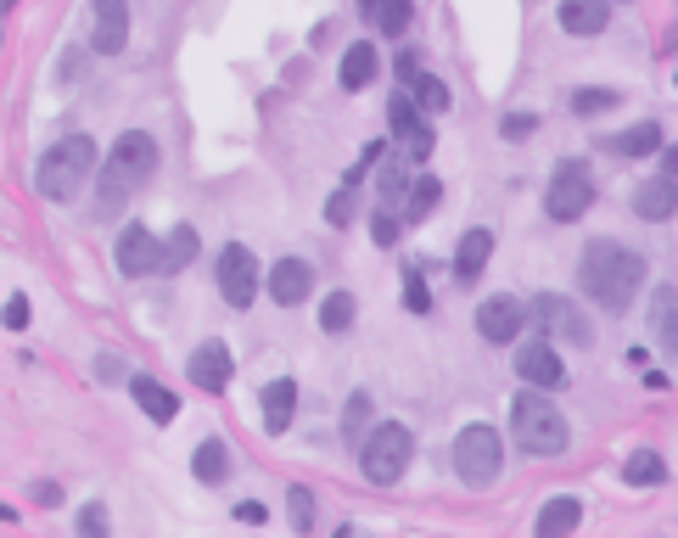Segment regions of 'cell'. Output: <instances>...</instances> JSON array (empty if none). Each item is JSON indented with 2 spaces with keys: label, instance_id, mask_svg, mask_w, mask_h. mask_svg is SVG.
Segmentation results:
<instances>
[{
  "label": "cell",
  "instance_id": "cell-1",
  "mask_svg": "<svg viewBox=\"0 0 678 538\" xmlns=\"http://www.w3.org/2000/svg\"><path fill=\"white\" fill-rule=\"evenodd\" d=\"M157 157H163V152H157V141L146 135V129H124V135L113 141V152L96 163L90 219H101V225H107V219H118V213H124V202L157 174Z\"/></svg>",
  "mask_w": 678,
  "mask_h": 538
},
{
  "label": "cell",
  "instance_id": "cell-2",
  "mask_svg": "<svg viewBox=\"0 0 678 538\" xmlns=\"http://www.w3.org/2000/svg\"><path fill=\"white\" fill-rule=\"evenodd\" d=\"M578 286L583 298H594L606 314H622L645 286V258L634 247H622V241H589L578 264Z\"/></svg>",
  "mask_w": 678,
  "mask_h": 538
},
{
  "label": "cell",
  "instance_id": "cell-3",
  "mask_svg": "<svg viewBox=\"0 0 678 538\" xmlns=\"http://www.w3.org/2000/svg\"><path fill=\"white\" fill-rule=\"evenodd\" d=\"M96 163H101V152H96L90 135H62V141H51L45 157L34 163V191H40L45 202H73L90 185Z\"/></svg>",
  "mask_w": 678,
  "mask_h": 538
},
{
  "label": "cell",
  "instance_id": "cell-4",
  "mask_svg": "<svg viewBox=\"0 0 678 538\" xmlns=\"http://www.w3.org/2000/svg\"><path fill=\"white\" fill-rule=\"evenodd\" d=\"M510 438L522 454H538V460H550V454L566 449L572 438V426H566L561 404L550 393H538V387H522V393L510 398Z\"/></svg>",
  "mask_w": 678,
  "mask_h": 538
},
{
  "label": "cell",
  "instance_id": "cell-5",
  "mask_svg": "<svg viewBox=\"0 0 678 538\" xmlns=\"http://www.w3.org/2000/svg\"><path fill=\"white\" fill-rule=\"evenodd\" d=\"M410 460H415V432L404 421H382L359 438V471H365V482H376V488L404 482Z\"/></svg>",
  "mask_w": 678,
  "mask_h": 538
},
{
  "label": "cell",
  "instance_id": "cell-6",
  "mask_svg": "<svg viewBox=\"0 0 678 538\" xmlns=\"http://www.w3.org/2000/svg\"><path fill=\"white\" fill-rule=\"evenodd\" d=\"M499 471H505V438L488 421L460 426V438H454V477L466 488H494Z\"/></svg>",
  "mask_w": 678,
  "mask_h": 538
},
{
  "label": "cell",
  "instance_id": "cell-7",
  "mask_svg": "<svg viewBox=\"0 0 678 538\" xmlns=\"http://www.w3.org/2000/svg\"><path fill=\"white\" fill-rule=\"evenodd\" d=\"M589 208H594V169L583 157H561L550 169V185H544V213L555 225H578Z\"/></svg>",
  "mask_w": 678,
  "mask_h": 538
},
{
  "label": "cell",
  "instance_id": "cell-8",
  "mask_svg": "<svg viewBox=\"0 0 678 538\" xmlns=\"http://www.w3.org/2000/svg\"><path fill=\"white\" fill-rule=\"evenodd\" d=\"M213 281H219V298H225L230 309H253L258 286H264L258 253H253V247H241V241L219 247V258H213Z\"/></svg>",
  "mask_w": 678,
  "mask_h": 538
},
{
  "label": "cell",
  "instance_id": "cell-9",
  "mask_svg": "<svg viewBox=\"0 0 678 538\" xmlns=\"http://www.w3.org/2000/svg\"><path fill=\"white\" fill-rule=\"evenodd\" d=\"M527 320H538L555 342H572V348H589V342H594L589 314H583L572 298H561V292H538V298L527 303Z\"/></svg>",
  "mask_w": 678,
  "mask_h": 538
},
{
  "label": "cell",
  "instance_id": "cell-10",
  "mask_svg": "<svg viewBox=\"0 0 678 538\" xmlns=\"http://www.w3.org/2000/svg\"><path fill=\"white\" fill-rule=\"evenodd\" d=\"M387 129H393L398 152L410 157V163H426V157H432V118L410 101V90H398V96L387 101Z\"/></svg>",
  "mask_w": 678,
  "mask_h": 538
},
{
  "label": "cell",
  "instance_id": "cell-11",
  "mask_svg": "<svg viewBox=\"0 0 678 538\" xmlns=\"http://www.w3.org/2000/svg\"><path fill=\"white\" fill-rule=\"evenodd\" d=\"M113 264H118L124 281H146V275H157V264H163V241H157V230L124 225V230H118V247H113Z\"/></svg>",
  "mask_w": 678,
  "mask_h": 538
},
{
  "label": "cell",
  "instance_id": "cell-12",
  "mask_svg": "<svg viewBox=\"0 0 678 538\" xmlns=\"http://www.w3.org/2000/svg\"><path fill=\"white\" fill-rule=\"evenodd\" d=\"M527 303L522 298H510V292H499V298H482L477 309V337L482 342H522L527 337Z\"/></svg>",
  "mask_w": 678,
  "mask_h": 538
},
{
  "label": "cell",
  "instance_id": "cell-13",
  "mask_svg": "<svg viewBox=\"0 0 678 538\" xmlns=\"http://www.w3.org/2000/svg\"><path fill=\"white\" fill-rule=\"evenodd\" d=\"M516 376H522V387L555 393V387L566 382V365H561V354H555L550 342L527 337V342H516Z\"/></svg>",
  "mask_w": 678,
  "mask_h": 538
},
{
  "label": "cell",
  "instance_id": "cell-14",
  "mask_svg": "<svg viewBox=\"0 0 678 538\" xmlns=\"http://www.w3.org/2000/svg\"><path fill=\"white\" fill-rule=\"evenodd\" d=\"M129 45V0H90V51L118 57Z\"/></svg>",
  "mask_w": 678,
  "mask_h": 538
},
{
  "label": "cell",
  "instance_id": "cell-15",
  "mask_svg": "<svg viewBox=\"0 0 678 538\" xmlns=\"http://www.w3.org/2000/svg\"><path fill=\"white\" fill-rule=\"evenodd\" d=\"M185 376H191V387H202V393H225L230 376H236V359H230V348L219 337H208V342H197V348H191Z\"/></svg>",
  "mask_w": 678,
  "mask_h": 538
},
{
  "label": "cell",
  "instance_id": "cell-16",
  "mask_svg": "<svg viewBox=\"0 0 678 538\" xmlns=\"http://www.w3.org/2000/svg\"><path fill=\"white\" fill-rule=\"evenodd\" d=\"M264 286H269V298L281 303V309H297V303L314 298V264L309 258H281V264H269Z\"/></svg>",
  "mask_w": 678,
  "mask_h": 538
},
{
  "label": "cell",
  "instance_id": "cell-17",
  "mask_svg": "<svg viewBox=\"0 0 678 538\" xmlns=\"http://www.w3.org/2000/svg\"><path fill=\"white\" fill-rule=\"evenodd\" d=\"M488 258H494V230H488V225H471L466 236H460V247H454V281H460V286H477V275L488 269Z\"/></svg>",
  "mask_w": 678,
  "mask_h": 538
},
{
  "label": "cell",
  "instance_id": "cell-18",
  "mask_svg": "<svg viewBox=\"0 0 678 538\" xmlns=\"http://www.w3.org/2000/svg\"><path fill=\"white\" fill-rule=\"evenodd\" d=\"M662 146H667L662 124H628V129H617V135H606V141H600V152L622 157V163H634V157H656Z\"/></svg>",
  "mask_w": 678,
  "mask_h": 538
},
{
  "label": "cell",
  "instance_id": "cell-19",
  "mask_svg": "<svg viewBox=\"0 0 678 538\" xmlns=\"http://www.w3.org/2000/svg\"><path fill=\"white\" fill-rule=\"evenodd\" d=\"M650 337H656L662 359H678V286L650 292Z\"/></svg>",
  "mask_w": 678,
  "mask_h": 538
},
{
  "label": "cell",
  "instance_id": "cell-20",
  "mask_svg": "<svg viewBox=\"0 0 678 538\" xmlns=\"http://www.w3.org/2000/svg\"><path fill=\"white\" fill-rule=\"evenodd\" d=\"M258 410H264V432H269V438H281L286 426H292V415H297V382H292V376H275V382H264V393H258Z\"/></svg>",
  "mask_w": 678,
  "mask_h": 538
},
{
  "label": "cell",
  "instance_id": "cell-21",
  "mask_svg": "<svg viewBox=\"0 0 678 538\" xmlns=\"http://www.w3.org/2000/svg\"><path fill=\"white\" fill-rule=\"evenodd\" d=\"M376 73H382V51L370 40H354L348 51H342V68H337V85L354 96V90H365V85H376Z\"/></svg>",
  "mask_w": 678,
  "mask_h": 538
},
{
  "label": "cell",
  "instance_id": "cell-22",
  "mask_svg": "<svg viewBox=\"0 0 678 538\" xmlns=\"http://www.w3.org/2000/svg\"><path fill=\"white\" fill-rule=\"evenodd\" d=\"M129 398H135V410H141L146 421H157V426H169L174 415H180V398L157 382V376H129Z\"/></svg>",
  "mask_w": 678,
  "mask_h": 538
},
{
  "label": "cell",
  "instance_id": "cell-23",
  "mask_svg": "<svg viewBox=\"0 0 678 538\" xmlns=\"http://www.w3.org/2000/svg\"><path fill=\"white\" fill-rule=\"evenodd\" d=\"M555 23H561L566 34L589 40V34H606L611 6H606V0H561V6H555Z\"/></svg>",
  "mask_w": 678,
  "mask_h": 538
},
{
  "label": "cell",
  "instance_id": "cell-24",
  "mask_svg": "<svg viewBox=\"0 0 678 538\" xmlns=\"http://www.w3.org/2000/svg\"><path fill=\"white\" fill-rule=\"evenodd\" d=\"M230 471H236V460H230V443H225V438H202L197 454H191V477H197L202 488H225Z\"/></svg>",
  "mask_w": 678,
  "mask_h": 538
},
{
  "label": "cell",
  "instance_id": "cell-25",
  "mask_svg": "<svg viewBox=\"0 0 678 538\" xmlns=\"http://www.w3.org/2000/svg\"><path fill=\"white\" fill-rule=\"evenodd\" d=\"M634 213L645 219V225H662V219H673V213H678V180H667V174H662V180H645V185L634 191Z\"/></svg>",
  "mask_w": 678,
  "mask_h": 538
},
{
  "label": "cell",
  "instance_id": "cell-26",
  "mask_svg": "<svg viewBox=\"0 0 678 538\" xmlns=\"http://www.w3.org/2000/svg\"><path fill=\"white\" fill-rule=\"evenodd\" d=\"M583 522V505L572 494H555L550 505L538 510V522H533V538H572Z\"/></svg>",
  "mask_w": 678,
  "mask_h": 538
},
{
  "label": "cell",
  "instance_id": "cell-27",
  "mask_svg": "<svg viewBox=\"0 0 678 538\" xmlns=\"http://www.w3.org/2000/svg\"><path fill=\"white\" fill-rule=\"evenodd\" d=\"M410 157L393 152V157H376V197H382V208L398 213V202H404V191H410Z\"/></svg>",
  "mask_w": 678,
  "mask_h": 538
},
{
  "label": "cell",
  "instance_id": "cell-28",
  "mask_svg": "<svg viewBox=\"0 0 678 538\" xmlns=\"http://www.w3.org/2000/svg\"><path fill=\"white\" fill-rule=\"evenodd\" d=\"M438 202H443V180L438 174H415L410 191H404V202H398V219H404V225H421Z\"/></svg>",
  "mask_w": 678,
  "mask_h": 538
},
{
  "label": "cell",
  "instance_id": "cell-29",
  "mask_svg": "<svg viewBox=\"0 0 678 538\" xmlns=\"http://www.w3.org/2000/svg\"><path fill=\"white\" fill-rule=\"evenodd\" d=\"M410 101L421 107L426 118H443L454 107V90H449V79H438V73H415V79H410Z\"/></svg>",
  "mask_w": 678,
  "mask_h": 538
},
{
  "label": "cell",
  "instance_id": "cell-30",
  "mask_svg": "<svg viewBox=\"0 0 678 538\" xmlns=\"http://www.w3.org/2000/svg\"><path fill=\"white\" fill-rule=\"evenodd\" d=\"M202 253V241L191 225H174L169 241H163V264H157V275H180V269H191V258Z\"/></svg>",
  "mask_w": 678,
  "mask_h": 538
},
{
  "label": "cell",
  "instance_id": "cell-31",
  "mask_svg": "<svg viewBox=\"0 0 678 538\" xmlns=\"http://www.w3.org/2000/svg\"><path fill=\"white\" fill-rule=\"evenodd\" d=\"M622 482L628 488H656V482H667V460L656 449H634L628 466H622Z\"/></svg>",
  "mask_w": 678,
  "mask_h": 538
},
{
  "label": "cell",
  "instance_id": "cell-32",
  "mask_svg": "<svg viewBox=\"0 0 678 538\" xmlns=\"http://www.w3.org/2000/svg\"><path fill=\"white\" fill-rule=\"evenodd\" d=\"M622 101V90H611V85H583V90H572L566 96V107H572V118H600V113H611Z\"/></svg>",
  "mask_w": 678,
  "mask_h": 538
},
{
  "label": "cell",
  "instance_id": "cell-33",
  "mask_svg": "<svg viewBox=\"0 0 678 538\" xmlns=\"http://www.w3.org/2000/svg\"><path fill=\"white\" fill-rule=\"evenodd\" d=\"M359 320V303L354 292H331V298L320 303V331H331V337H342V331Z\"/></svg>",
  "mask_w": 678,
  "mask_h": 538
},
{
  "label": "cell",
  "instance_id": "cell-34",
  "mask_svg": "<svg viewBox=\"0 0 678 538\" xmlns=\"http://www.w3.org/2000/svg\"><path fill=\"white\" fill-rule=\"evenodd\" d=\"M410 17H415V0H382L376 6V34H387V40H404V29H410Z\"/></svg>",
  "mask_w": 678,
  "mask_h": 538
},
{
  "label": "cell",
  "instance_id": "cell-35",
  "mask_svg": "<svg viewBox=\"0 0 678 538\" xmlns=\"http://www.w3.org/2000/svg\"><path fill=\"white\" fill-rule=\"evenodd\" d=\"M354 213H359V185H337V191L325 197V225L348 230L354 225Z\"/></svg>",
  "mask_w": 678,
  "mask_h": 538
},
{
  "label": "cell",
  "instance_id": "cell-36",
  "mask_svg": "<svg viewBox=\"0 0 678 538\" xmlns=\"http://www.w3.org/2000/svg\"><path fill=\"white\" fill-rule=\"evenodd\" d=\"M286 516H292V533L309 538L314 533V494L297 482V488H286Z\"/></svg>",
  "mask_w": 678,
  "mask_h": 538
},
{
  "label": "cell",
  "instance_id": "cell-37",
  "mask_svg": "<svg viewBox=\"0 0 678 538\" xmlns=\"http://www.w3.org/2000/svg\"><path fill=\"white\" fill-rule=\"evenodd\" d=\"M370 426V393H354L348 398V410H342V438L359 449V432Z\"/></svg>",
  "mask_w": 678,
  "mask_h": 538
},
{
  "label": "cell",
  "instance_id": "cell-38",
  "mask_svg": "<svg viewBox=\"0 0 678 538\" xmlns=\"http://www.w3.org/2000/svg\"><path fill=\"white\" fill-rule=\"evenodd\" d=\"M79 538H113V516H107L101 499H90V505L79 510Z\"/></svg>",
  "mask_w": 678,
  "mask_h": 538
},
{
  "label": "cell",
  "instance_id": "cell-39",
  "mask_svg": "<svg viewBox=\"0 0 678 538\" xmlns=\"http://www.w3.org/2000/svg\"><path fill=\"white\" fill-rule=\"evenodd\" d=\"M398 236H404V219H398L393 208H376V213H370V241H376V247H393Z\"/></svg>",
  "mask_w": 678,
  "mask_h": 538
},
{
  "label": "cell",
  "instance_id": "cell-40",
  "mask_svg": "<svg viewBox=\"0 0 678 538\" xmlns=\"http://www.w3.org/2000/svg\"><path fill=\"white\" fill-rule=\"evenodd\" d=\"M499 135H505L510 146H522L527 135H538V113H505L499 118Z\"/></svg>",
  "mask_w": 678,
  "mask_h": 538
},
{
  "label": "cell",
  "instance_id": "cell-41",
  "mask_svg": "<svg viewBox=\"0 0 678 538\" xmlns=\"http://www.w3.org/2000/svg\"><path fill=\"white\" fill-rule=\"evenodd\" d=\"M404 303H410V314H426V309H432V292H426V275H421V269H410V275H404Z\"/></svg>",
  "mask_w": 678,
  "mask_h": 538
},
{
  "label": "cell",
  "instance_id": "cell-42",
  "mask_svg": "<svg viewBox=\"0 0 678 538\" xmlns=\"http://www.w3.org/2000/svg\"><path fill=\"white\" fill-rule=\"evenodd\" d=\"M0 326H6V331H29V298H23V292H12V298H6Z\"/></svg>",
  "mask_w": 678,
  "mask_h": 538
},
{
  "label": "cell",
  "instance_id": "cell-43",
  "mask_svg": "<svg viewBox=\"0 0 678 538\" xmlns=\"http://www.w3.org/2000/svg\"><path fill=\"white\" fill-rule=\"evenodd\" d=\"M393 73H398V79H404V85H410L415 73H421V57H415L410 45H404V51H398V57H393Z\"/></svg>",
  "mask_w": 678,
  "mask_h": 538
},
{
  "label": "cell",
  "instance_id": "cell-44",
  "mask_svg": "<svg viewBox=\"0 0 678 538\" xmlns=\"http://www.w3.org/2000/svg\"><path fill=\"white\" fill-rule=\"evenodd\" d=\"M96 376H101V382H124V359H118V354H101V359H96Z\"/></svg>",
  "mask_w": 678,
  "mask_h": 538
},
{
  "label": "cell",
  "instance_id": "cell-45",
  "mask_svg": "<svg viewBox=\"0 0 678 538\" xmlns=\"http://www.w3.org/2000/svg\"><path fill=\"white\" fill-rule=\"evenodd\" d=\"M236 522H247V527H264V522H269V510H264V505H253V499H241V505H236Z\"/></svg>",
  "mask_w": 678,
  "mask_h": 538
},
{
  "label": "cell",
  "instance_id": "cell-46",
  "mask_svg": "<svg viewBox=\"0 0 678 538\" xmlns=\"http://www.w3.org/2000/svg\"><path fill=\"white\" fill-rule=\"evenodd\" d=\"M34 505L57 510V505H62V488H57V482H34Z\"/></svg>",
  "mask_w": 678,
  "mask_h": 538
},
{
  "label": "cell",
  "instance_id": "cell-47",
  "mask_svg": "<svg viewBox=\"0 0 678 538\" xmlns=\"http://www.w3.org/2000/svg\"><path fill=\"white\" fill-rule=\"evenodd\" d=\"M662 174H667V180H678V146H662Z\"/></svg>",
  "mask_w": 678,
  "mask_h": 538
},
{
  "label": "cell",
  "instance_id": "cell-48",
  "mask_svg": "<svg viewBox=\"0 0 678 538\" xmlns=\"http://www.w3.org/2000/svg\"><path fill=\"white\" fill-rule=\"evenodd\" d=\"M376 6H382V0H354V12L365 17V23H370V17H376Z\"/></svg>",
  "mask_w": 678,
  "mask_h": 538
},
{
  "label": "cell",
  "instance_id": "cell-49",
  "mask_svg": "<svg viewBox=\"0 0 678 538\" xmlns=\"http://www.w3.org/2000/svg\"><path fill=\"white\" fill-rule=\"evenodd\" d=\"M606 6H628V0H606Z\"/></svg>",
  "mask_w": 678,
  "mask_h": 538
}]
</instances>
